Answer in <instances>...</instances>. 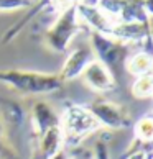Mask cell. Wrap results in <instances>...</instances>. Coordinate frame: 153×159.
<instances>
[{
    "label": "cell",
    "mask_w": 153,
    "mask_h": 159,
    "mask_svg": "<svg viewBox=\"0 0 153 159\" xmlns=\"http://www.w3.org/2000/svg\"><path fill=\"white\" fill-rule=\"evenodd\" d=\"M151 52L148 51H138V52H133L127 57L123 67L128 74H132L133 77H140L143 74H148L151 72Z\"/></svg>",
    "instance_id": "12"
},
{
    "label": "cell",
    "mask_w": 153,
    "mask_h": 159,
    "mask_svg": "<svg viewBox=\"0 0 153 159\" xmlns=\"http://www.w3.org/2000/svg\"><path fill=\"white\" fill-rule=\"evenodd\" d=\"M0 82L10 85L12 89L30 93V95H46L60 90L63 85L58 74L35 72L22 69H0Z\"/></svg>",
    "instance_id": "2"
},
{
    "label": "cell",
    "mask_w": 153,
    "mask_h": 159,
    "mask_svg": "<svg viewBox=\"0 0 153 159\" xmlns=\"http://www.w3.org/2000/svg\"><path fill=\"white\" fill-rule=\"evenodd\" d=\"M31 121L36 136H41L50 128L60 125V116L46 102H36L31 107Z\"/></svg>",
    "instance_id": "10"
},
{
    "label": "cell",
    "mask_w": 153,
    "mask_h": 159,
    "mask_svg": "<svg viewBox=\"0 0 153 159\" xmlns=\"http://www.w3.org/2000/svg\"><path fill=\"white\" fill-rule=\"evenodd\" d=\"M60 129L63 136V146L76 148L89 134L102 129V126L86 105L69 103L60 116Z\"/></svg>",
    "instance_id": "1"
},
{
    "label": "cell",
    "mask_w": 153,
    "mask_h": 159,
    "mask_svg": "<svg viewBox=\"0 0 153 159\" xmlns=\"http://www.w3.org/2000/svg\"><path fill=\"white\" fill-rule=\"evenodd\" d=\"M133 136L137 141H140V143H145V144L151 143V139H153V121H151L150 115L140 118L133 125Z\"/></svg>",
    "instance_id": "14"
},
{
    "label": "cell",
    "mask_w": 153,
    "mask_h": 159,
    "mask_svg": "<svg viewBox=\"0 0 153 159\" xmlns=\"http://www.w3.org/2000/svg\"><path fill=\"white\" fill-rule=\"evenodd\" d=\"M81 30H82V26L79 25L78 8H76V3H74L73 7L61 11L56 21L53 23V26L48 28L46 36H45L46 44L55 52H64L68 49L71 39Z\"/></svg>",
    "instance_id": "4"
},
{
    "label": "cell",
    "mask_w": 153,
    "mask_h": 159,
    "mask_svg": "<svg viewBox=\"0 0 153 159\" xmlns=\"http://www.w3.org/2000/svg\"><path fill=\"white\" fill-rule=\"evenodd\" d=\"M71 159H91V157L87 156V154H84V152H82V154H74Z\"/></svg>",
    "instance_id": "19"
},
{
    "label": "cell",
    "mask_w": 153,
    "mask_h": 159,
    "mask_svg": "<svg viewBox=\"0 0 153 159\" xmlns=\"http://www.w3.org/2000/svg\"><path fill=\"white\" fill-rule=\"evenodd\" d=\"M31 0H0V10H20L25 7H30Z\"/></svg>",
    "instance_id": "15"
},
{
    "label": "cell",
    "mask_w": 153,
    "mask_h": 159,
    "mask_svg": "<svg viewBox=\"0 0 153 159\" xmlns=\"http://www.w3.org/2000/svg\"><path fill=\"white\" fill-rule=\"evenodd\" d=\"M96 159H110L109 157V148H107V143L104 139L97 141L96 143Z\"/></svg>",
    "instance_id": "16"
},
{
    "label": "cell",
    "mask_w": 153,
    "mask_h": 159,
    "mask_svg": "<svg viewBox=\"0 0 153 159\" xmlns=\"http://www.w3.org/2000/svg\"><path fill=\"white\" fill-rule=\"evenodd\" d=\"M51 159H69V157H68V154H66V152H64V151L61 149L60 152H56V154L53 156Z\"/></svg>",
    "instance_id": "18"
},
{
    "label": "cell",
    "mask_w": 153,
    "mask_h": 159,
    "mask_svg": "<svg viewBox=\"0 0 153 159\" xmlns=\"http://www.w3.org/2000/svg\"><path fill=\"white\" fill-rule=\"evenodd\" d=\"M127 159H151V149H150V146L146 148V151L143 148L137 149L135 152H132V154L128 156Z\"/></svg>",
    "instance_id": "17"
},
{
    "label": "cell",
    "mask_w": 153,
    "mask_h": 159,
    "mask_svg": "<svg viewBox=\"0 0 153 159\" xmlns=\"http://www.w3.org/2000/svg\"><path fill=\"white\" fill-rule=\"evenodd\" d=\"M91 113L96 116V120L101 123L102 128L109 129H122L130 125V116L120 105H117L110 100L99 98L87 105Z\"/></svg>",
    "instance_id": "5"
},
{
    "label": "cell",
    "mask_w": 153,
    "mask_h": 159,
    "mask_svg": "<svg viewBox=\"0 0 153 159\" xmlns=\"http://www.w3.org/2000/svg\"><path fill=\"white\" fill-rule=\"evenodd\" d=\"M82 79H84L86 85L91 90L97 93H109L115 90L117 87V80L112 75V72L97 59H94L87 64V67L82 72Z\"/></svg>",
    "instance_id": "6"
},
{
    "label": "cell",
    "mask_w": 153,
    "mask_h": 159,
    "mask_svg": "<svg viewBox=\"0 0 153 159\" xmlns=\"http://www.w3.org/2000/svg\"><path fill=\"white\" fill-rule=\"evenodd\" d=\"M153 93V79H151V72L143 74L137 77L132 84V95L137 100H145L150 98Z\"/></svg>",
    "instance_id": "13"
},
{
    "label": "cell",
    "mask_w": 153,
    "mask_h": 159,
    "mask_svg": "<svg viewBox=\"0 0 153 159\" xmlns=\"http://www.w3.org/2000/svg\"><path fill=\"white\" fill-rule=\"evenodd\" d=\"M76 8H78V16H82V18L89 23L92 31H97V33L110 36V31H112L115 23L101 8H97V5H86V3L78 2L76 3Z\"/></svg>",
    "instance_id": "9"
},
{
    "label": "cell",
    "mask_w": 153,
    "mask_h": 159,
    "mask_svg": "<svg viewBox=\"0 0 153 159\" xmlns=\"http://www.w3.org/2000/svg\"><path fill=\"white\" fill-rule=\"evenodd\" d=\"M110 36L123 43H142L151 39L150 23H115Z\"/></svg>",
    "instance_id": "8"
},
{
    "label": "cell",
    "mask_w": 153,
    "mask_h": 159,
    "mask_svg": "<svg viewBox=\"0 0 153 159\" xmlns=\"http://www.w3.org/2000/svg\"><path fill=\"white\" fill-rule=\"evenodd\" d=\"M91 61H94V54L91 48H76L71 51V54L68 56V59L64 61L63 67H61V72L58 74V77L61 79V82H69V80H74L82 75L84 69L87 67V64Z\"/></svg>",
    "instance_id": "7"
},
{
    "label": "cell",
    "mask_w": 153,
    "mask_h": 159,
    "mask_svg": "<svg viewBox=\"0 0 153 159\" xmlns=\"http://www.w3.org/2000/svg\"><path fill=\"white\" fill-rule=\"evenodd\" d=\"M40 138V156L41 159H51L56 152L63 149V136L60 125L50 128L48 131H45Z\"/></svg>",
    "instance_id": "11"
},
{
    "label": "cell",
    "mask_w": 153,
    "mask_h": 159,
    "mask_svg": "<svg viewBox=\"0 0 153 159\" xmlns=\"http://www.w3.org/2000/svg\"><path fill=\"white\" fill-rule=\"evenodd\" d=\"M91 51L94 54V59L102 62L115 77L119 69L123 67L127 57L130 56V44L123 43L120 39H115L112 36H107V34L92 31L91 33Z\"/></svg>",
    "instance_id": "3"
}]
</instances>
